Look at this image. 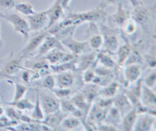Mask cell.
Here are the masks:
<instances>
[{
    "label": "cell",
    "instance_id": "cell-1",
    "mask_svg": "<svg viewBox=\"0 0 156 131\" xmlns=\"http://www.w3.org/2000/svg\"><path fill=\"white\" fill-rule=\"evenodd\" d=\"M108 16L105 9L97 7L96 9L87 12L70 13L68 16L66 17L62 21L59 22V26L62 28L71 26H79V24L85 22L91 23L101 21Z\"/></svg>",
    "mask_w": 156,
    "mask_h": 131
},
{
    "label": "cell",
    "instance_id": "cell-2",
    "mask_svg": "<svg viewBox=\"0 0 156 131\" xmlns=\"http://www.w3.org/2000/svg\"><path fill=\"white\" fill-rule=\"evenodd\" d=\"M0 16L13 26L15 31L20 34L22 36L24 42H26L29 39L30 30L28 22L20 14L17 13V12L16 13L5 14V15L0 13Z\"/></svg>",
    "mask_w": 156,
    "mask_h": 131
},
{
    "label": "cell",
    "instance_id": "cell-3",
    "mask_svg": "<svg viewBox=\"0 0 156 131\" xmlns=\"http://www.w3.org/2000/svg\"><path fill=\"white\" fill-rule=\"evenodd\" d=\"M38 91L40 102L44 114H52L60 110V99L58 98L50 90Z\"/></svg>",
    "mask_w": 156,
    "mask_h": 131
},
{
    "label": "cell",
    "instance_id": "cell-4",
    "mask_svg": "<svg viewBox=\"0 0 156 131\" xmlns=\"http://www.w3.org/2000/svg\"><path fill=\"white\" fill-rule=\"evenodd\" d=\"M101 31L104 37L103 47L105 51L109 53L117 52L120 42L118 38V31L116 29L110 27L107 25H101Z\"/></svg>",
    "mask_w": 156,
    "mask_h": 131
},
{
    "label": "cell",
    "instance_id": "cell-5",
    "mask_svg": "<svg viewBox=\"0 0 156 131\" xmlns=\"http://www.w3.org/2000/svg\"><path fill=\"white\" fill-rule=\"evenodd\" d=\"M12 53L10 57L5 60H2L0 62H3L2 66L0 69V79L2 77H8L14 76L24 69L22 66V60L24 58L21 56H18V57L13 58Z\"/></svg>",
    "mask_w": 156,
    "mask_h": 131
},
{
    "label": "cell",
    "instance_id": "cell-6",
    "mask_svg": "<svg viewBox=\"0 0 156 131\" xmlns=\"http://www.w3.org/2000/svg\"><path fill=\"white\" fill-rule=\"evenodd\" d=\"M48 34L49 32L47 30H42L41 31L37 32L36 34L32 36L25 47L20 52V56H22L23 58H25L33 55L34 52L37 50V49L39 48V47Z\"/></svg>",
    "mask_w": 156,
    "mask_h": 131
},
{
    "label": "cell",
    "instance_id": "cell-7",
    "mask_svg": "<svg viewBox=\"0 0 156 131\" xmlns=\"http://www.w3.org/2000/svg\"><path fill=\"white\" fill-rule=\"evenodd\" d=\"M50 65H58L69 62L76 57L72 53H68L63 49H54L44 56Z\"/></svg>",
    "mask_w": 156,
    "mask_h": 131
},
{
    "label": "cell",
    "instance_id": "cell-8",
    "mask_svg": "<svg viewBox=\"0 0 156 131\" xmlns=\"http://www.w3.org/2000/svg\"><path fill=\"white\" fill-rule=\"evenodd\" d=\"M64 10L65 9L62 8L60 0H55L53 5L45 11L48 18V24L46 30H48L60 21L64 16Z\"/></svg>",
    "mask_w": 156,
    "mask_h": 131
},
{
    "label": "cell",
    "instance_id": "cell-9",
    "mask_svg": "<svg viewBox=\"0 0 156 131\" xmlns=\"http://www.w3.org/2000/svg\"><path fill=\"white\" fill-rule=\"evenodd\" d=\"M131 18L143 29H147L151 18V11L148 8L145 7L143 4L135 6L131 12Z\"/></svg>",
    "mask_w": 156,
    "mask_h": 131
},
{
    "label": "cell",
    "instance_id": "cell-10",
    "mask_svg": "<svg viewBox=\"0 0 156 131\" xmlns=\"http://www.w3.org/2000/svg\"><path fill=\"white\" fill-rule=\"evenodd\" d=\"M54 49H63V50H65L59 40L56 36L50 34L49 33V34L46 37V38L43 41L39 48L37 49V53L35 57L44 56L47 53L54 50Z\"/></svg>",
    "mask_w": 156,
    "mask_h": 131
},
{
    "label": "cell",
    "instance_id": "cell-11",
    "mask_svg": "<svg viewBox=\"0 0 156 131\" xmlns=\"http://www.w3.org/2000/svg\"><path fill=\"white\" fill-rule=\"evenodd\" d=\"M27 18L30 31L37 32L42 30H46L48 24V18L45 11L41 12H36V13L27 16Z\"/></svg>",
    "mask_w": 156,
    "mask_h": 131
},
{
    "label": "cell",
    "instance_id": "cell-12",
    "mask_svg": "<svg viewBox=\"0 0 156 131\" xmlns=\"http://www.w3.org/2000/svg\"><path fill=\"white\" fill-rule=\"evenodd\" d=\"M108 111H109L108 109L102 108L96 102H94L90 108L88 116H87L88 119L86 120L98 126L105 122Z\"/></svg>",
    "mask_w": 156,
    "mask_h": 131
},
{
    "label": "cell",
    "instance_id": "cell-13",
    "mask_svg": "<svg viewBox=\"0 0 156 131\" xmlns=\"http://www.w3.org/2000/svg\"><path fill=\"white\" fill-rule=\"evenodd\" d=\"M130 18L131 12L125 9L122 2H119L117 4V11L114 14L110 15L108 19L110 22L114 25L117 27H123L125 22Z\"/></svg>",
    "mask_w": 156,
    "mask_h": 131
},
{
    "label": "cell",
    "instance_id": "cell-14",
    "mask_svg": "<svg viewBox=\"0 0 156 131\" xmlns=\"http://www.w3.org/2000/svg\"><path fill=\"white\" fill-rule=\"evenodd\" d=\"M155 125V116L149 114H140L138 115L134 126L136 131H150Z\"/></svg>",
    "mask_w": 156,
    "mask_h": 131
},
{
    "label": "cell",
    "instance_id": "cell-15",
    "mask_svg": "<svg viewBox=\"0 0 156 131\" xmlns=\"http://www.w3.org/2000/svg\"><path fill=\"white\" fill-rule=\"evenodd\" d=\"M68 114L59 110V111H56L54 113L45 115V117L41 121V123L47 125L51 129H57V128L60 126L61 123L63 120V119Z\"/></svg>",
    "mask_w": 156,
    "mask_h": 131
},
{
    "label": "cell",
    "instance_id": "cell-16",
    "mask_svg": "<svg viewBox=\"0 0 156 131\" xmlns=\"http://www.w3.org/2000/svg\"><path fill=\"white\" fill-rule=\"evenodd\" d=\"M138 112L136 109L133 108L129 111H128L126 114L122 117L121 123L120 126H121L120 129L124 131H132L134 130V126L136 123L138 118Z\"/></svg>",
    "mask_w": 156,
    "mask_h": 131
},
{
    "label": "cell",
    "instance_id": "cell-17",
    "mask_svg": "<svg viewBox=\"0 0 156 131\" xmlns=\"http://www.w3.org/2000/svg\"><path fill=\"white\" fill-rule=\"evenodd\" d=\"M125 66L124 78L128 83H135L141 79L142 66L140 64H129Z\"/></svg>",
    "mask_w": 156,
    "mask_h": 131
},
{
    "label": "cell",
    "instance_id": "cell-18",
    "mask_svg": "<svg viewBox=\"0 0 156 131\" xmlns=\"http://www.w3.org/2000/svg\"><path fill=\"white\" fill-rule=\"evenodd\" d=\"M97 55L96 50H94L80 56L79 59L76 60V70L83 72L90 68L97 60Z\"/></svg>",
    "mask_w": 156,
    "mask_h": 131
},
{
    "label": "cell",
    "instance_id": "cell-19",
    "mask_svg": "<svg viewBox=\"0 0 156 131\" xmlns=\"http://www.w3.org/2000/svg\"><path fill=\"white\" fill-rule=\"evenodd\" d=\"M55 81L57 88H68L74 85L75 76L73 71L61 72L55 76Z\"/></svg>",
    "mask_w": 156,
    "mask_h": 131
},
{
    "label": "cell",
    "instance_id": "cell-20",
    "mask_svg": "<svg viewBox=\"0 0 156 131\" xmlns=\"http://www.w3.org/2000/svg\"><path fill=\"white\" fill-rule=\"evenodd\" d=\"M113 105L120 111L122 117L133 108L125 93L117 94L113 98Z\"/></svg>",
    "mask_w": 156,
    "mask_h": 131
},
{
    "label": "cell",
    "instance_id": "cell-21",
    "mask_svg": "<svg viewBox=\"0 0 156 131\" xmlns=\"http://www.w3.org/2000/svg\"><path fill=\"white\" fill-rule=\"evenodd\" d=\"M141 102L145 107L149 109L155 110L156 94L152 88L143 85L141 94Z\"/></svg>",
    "mask_w": 156,
    "mask_h": 131
},
{
    "label": "cell",
    "instance_id": "cell-22",
    "mask_svg": "<svg viewBox=\"0 0 156 131\" xmlns=\"http://www.w3.org/2000/svg\"><path fill=\"white\" fill-rule=\"evenodd\" d=\"M120 84L117 82L113 81L109 84L104 85L101 88L98 90V95L101 96L104 98H114L119 92Z\"/></svg>",
    "mask_w": 156,
    "mask_h": 131
},
{
    "label": "cell",
    "instance_id": "cell-23",
    "mask_svg": "<svg viewBox=\"0 0 156 131\" xmlns=\"http://www.w3.org/2000/svg\"><path fill=\"white\" fill-rule=\"evenodd\" d=\"M132 50V47L128 41H126L121 46H119L117 53V66L121 67L125 65Z\"/></svg>",
    "mask_w": 156,
    "mask_h": 131
},
{
    "label": "cell",
    "instance_id": "cell-24",
    "mask_svg": "<svg viewBox=\"0 0 156 131\" xmlns=\"http://www.w3.org/2000/svg\"><path fill=\"white\" fill-rule=\"evenodd\" d=\"M122 120V115L120 114V111L117 109L116 107H114L113 105L111 108L108 111V114H107L106 118L104 123H109V124L114 125V126H117L118 128V126L120 125ZM119 129V128H118Z\"/></svg>",
    "mask_w": 156,
    "mask_h": 131
},
{
    "label": "cell",
    "instance_id": "cell-25",
    "mask_svg": "<svg viewBox=\"0 0 156 131\" xmlns=\"http://www.w3.org/2000/svg\"><path fill=\"white\" fill-rule=\"evenodd\" d=\"M71 101L78 109L82 111L86 117L88 116L91 105L88 103L87 100L82 93H78V94H75V96L72 97Z\"/></svg>",
    "mask_w": 156,
    "mask_h": 131
},
{
    "label": "cell",
    "instance_id": "cell-26",
    "mask_svg": "<svg viewBox=\"0 0 156 131\" xmlns=\"http://www.w3.org/2000/svg\"><path fill=\"white\" fill-rule=\"evenodd\" d=\"M98 90L99 88L97 85L93 83H89L88 84L87 86L84 88V89L82 90L81 93L83 94L84 97H85V99L88 101V103L91 106L94 99L98 95Z\"/></svg>",
    "mask_w": 156,
    "mask_h": 131
},
{
    "label": "cell",
    "instance_id": "cell-27",
    "mask_svg": "<svg viewBox=\"0 0 156 131\" xmlns=\"http://www.w3.org/2000/svg\"><path fill=\"white\" fill-rule=\"evenodd\" d=\"M9 106H12L14 108H17L19 111H32L34 106V103L31 101L28 97H23L20 100L16 101H11L5 102Z\"/></svg>",
    "mask_w": 156,
    "mask_h": 131
},
{
    "label": "cell",
    "instance_id": "cell-28",
    "mask_svg": "<svg viewBox=\"0 0 156 131\" xmlns=\"http://www.w3.org/2000/svg\"><path fill=\"white\" fill-rule=\"evenodd\" d=\"M97 59L98 62H100L101 66H102L106 67L108 69H111L115 68V61L114 60L111 54L108 52L105 51V50L98 53Z\"/></svg>",
    "mask_w": 156,
    "mask_h": 131
},
{
    "label": "cell",
    "instance_id": "cell-29",
    "mask_svg": "<svg viewBox=\"0 0 156 131\" xmlns=\"http://www.w3.org/2000/svg\"><path fill=\"white\" fill-rule=\"evenodd\" d=\"M94 31H95V29H93L91 31L92 34L90 36L88 41V45L93 50H98L103 47L104 37L101 34L95 33Z\"/></svg>",
    "mask_w": 156,
    "mask_h": 131
},
{
    "label": "cell",
    "instance_id": "cell-30",
    "mask_svg": "<svg viewBox=\"0 0 156 131\" xmlns=\"http://www.w3.org/2000/svg\"><path fill=\"white\" fill-rule=\"evenodd\" d=\"M82 124V120L73 115H67L61 123L60 126L64 129H74Z\"/></svg>",
    "mask_w": 156,
    "mask_h": 131
},
{
    "label": "cell",
    "instance_id": "cell-31",
    "mask_svg": "<svg viewBox=\"0 0 156 131\" xmlns=\"http://www.w3.org/2000/svg\"><path fill=\"white\" fill-rule=\"evenodd\" d=\"M14 9H15L17 13L21 14V15H24L26 17L30 16V15H32L36 13V11L34 10L32 5H30V3L24 2H17Z\"/></svg>",
    "mask_w": 156,
    "mask_h": 131
},
{
    "label": "cell",
    "instance_id": "cell-32",
    "mask_svg": "<svg viewBox=\"0 0 156 131\" xmlns=\"http://www.w3.org/2000/svg\"><path fill=\"white\" fill-rule=\"evenodd\" d=\"M32 114H31V118L35 120L36 121L41 122L45 117V114H44V111H43L42 108H41V102H40L39 94H38V91L37 90L36 91V97H35V103L34 108L32 109Z\"/></svg>",
    "mask_w": 156,
    "mask_h": 131
},
{
    "label": "cell",
    "instance_id": "cell-33",
    "mask_svg": "<svg viewBox=\"0 0 156 131\" xmlns=\"http://www.w3.org/2000/svg\"><path fill=\"white\" fill-rule=\"evenodd\" d=\"M76 57L69 62L64 63L58 64V65H50V69L54 73H61L64 71H74L76 70Z\"/></svg>",
    "mask_w": 156,
    "mask_h": 131
},
{
    "label": "cell",
    "instance_id": "cell-34",
    "mask_svg": "<svg viewBox=\"0 0 156 131\" xmlns=\"http://www.w3.org/2000/svg\"><path fill=\"white\" fill-rule=\"evenodd\" d=\"M10 82L15 85V94H14L12 101H16L23 98L27 91V87L20 82H12V81H10Z\"/></svg>",
    "mask_w": 156,
    "mask_h": 131
},
{
    "label": "cell",
    "instance_id": "cell-35",
    "mask_svg": "<svg viewBox=\"0 0 156 131\" xmlns=\"http://www.w3.org/2000/svg\"><path fill=\"white\" fill-rule=\"evenodd\" d=\"M77 109L78 108L75 106L71 100H69L68 98L60 99V110L62 112L66 113L68 115H73Z\"/></svg>",
    "mask_w": 156,
    "mask_h": 131
},
{
    "label": "cell",
    "instance_id": "cell-36",
    "mask_svg": "<svg viewBox=\"0 0 156 131\" xmlns=\"http://www.w3.org/2000/svg\"><path fill=\"white\" fill-rule=\"evenodd\" d=\"M5 114L6 117H9L10 120H15V121L18 122L21 120V117L22 113H21V111L17 109V108L10 106V108H8L7 109L5 110Z\"/></svg>",
    "mask_w": 156,
    "mask_h": 131
},
{
    "label": "cell",
    "instance_id": "cell-37",
    "mask_svg": "<svg viewBox=\"0 0 156 131\" xmlns=\"http://www.w3.org/2000/svg\"><path fill=\"white\" fill-rule=\"evenodd\" d=\"M51 91L59 99L68 98V97H69L70 96L73 94V91H72L69 88H63L55 87V88H53Z\"/></svg>",
    "mask_w": 156,
    "mask_h": 131
},
{
    "label": "cell",
    "instance_id": "cell-38",
    "mask_svg": "<svg viewBox=\"0 0 156 131\" xmlns=\"http://www.w3.org/2000/svg\"><path fill=\"white\" fill-rule=\"evenodd\" d=\"M123 31L126 34L132 35L136 33L137 30V24L135 22L133 18H129L125 22V24L123 25Z\"/></svg>",
    "mask_w": 156,
    "mask_h": 131
},
{
    "label": "cell",
    "instance_id": "cell-39",
    "mask_svg": "<svg viewBox=\"0 0 156 131\" xmlns=\"http://www.w3.org/2000/svg\"><path fill=\"white\" fill-rule=\"evenodd\" d=\"M143 62V59L140 55V52L137 51V50H134V51L131 50L130 54H129L124 66L129 65V64H140L141 65Z\"/></svg>",
    "mask_w": 156,
    "mask_h": 131
},
{
    "label": "cell",
    "instance_id": "cell-40",
    "mask_svg": "<svg viewBox=\"0 0 156 131\" xmlns=\"http://www.w3.org/2000/svg\"><path fill=\"white\" fill-rule=\"evenodd\" d=\"M41 87L44 89L50 90L51 91L53 88L56 87V81H55V76L52 75L48 74L44 77V79L41 83Z\"/></svg>",
    "mask_w": 156,
    "mask_h": 131
},
{
    "label": "cell",
    "instance_id": "cell-41",
    "mask_svg": "<svg viewBox=\"0 0 156 131\" xmlns=\"http://www.w3.org/2000/svg\"><path fill=\"white\" fill-rule=\"evenodd\" d=\"M94 64H93V65L91 66L90 68L87 69L86 70L83 71L82 79H83V82H85V84L92 83L93 81H94V78H95L96 74H95V72H94Z\"/></svg>",
    "mask_w": 156,
    "mask_h": 131
},
{
    "label": "cell",
    "instance_id": "cell-42",
    "mask_svg": "<svg viewBox=\"0 0 156 131\" xmlns=\"http://www.w3.org/2000/svg\"><path fill=\"white\" fill-rule=\"evenodd\" d=\"M18 123V121L12 120L6 116L2 115L0 117V128L3 129H5L6 128L10 127V126H15Z\"/></svg>",
    "mask_w": 156,
    "mask_h": 131
},
{
    "label": "cell",
    "instance_id": "cell-43",
    "mask_svg": "<svg viewBox=\"0 0 156 131\" xmlns=\"http://www.w3.org/2000/svg\"><path fill=\"white\" fill-rule=\"evenodd\" d=\"M156 83V72L155 70L152 72L147 77L143 80V85L149 87L150 88H153Z\"/></svg>",
    "mask_w": 156,
    "mask_h": 131
},
{
    "label": "cell",
    "instance_id": "cell-44",
    "mask_svg": "<svg viewBox=\"0 0 156 131\" xmlns=\"http://www.w3.org/2000/svg\"><path fill=\"white\" fill-rule=\"evenodd\" d=\"M15 0H0V9L2 10H9L12 9L15 7Z\"/></svg>",
    "mask_w": 156,
    "mask_h": 131
},
{
    "label": "cell",
    "instance_id": "cell-45",
    "mask_svg": "<svg viewBox=\"0 0 156 131\" xmlns=\"http://www.w3.org/2000/svg\"><path fill=\"white\" fill-rule=\"evenodd\" d=\"M98 130H101V131H114V130H118V128L117 126H114V125L109 124V123H101V124L98 125Z\"/></svg>",
    "mask_w": 156,
    "mask_h": 131
},
{
    "label": "cell",
    "instance_id": "cell-46",
    "mask_svg": "<svg viewBox=\"0 0 156 131\" xmlns=\"http://www.w3.org/2000/svg\"><path fill=\"white\" fill-rule=\"evenodd\" d=\"M119 2H121V0H101L98 7L105 9L108 6L112 5H117Z\"/></svg>",
    "mask_w": 156,
    "mask_h": 131
},
{
    "label": "cell",
    "instance_id": "cell-47",
    "mask_svg": "<svg viewBox=\"0 0 156 131\" xmlns=\"http://www.w3.org/2000/svg\"><path fill=\"white\" fill-rule=\"evenodd\" d=\"M144 57L147 64L149 66V67L152 69H155L156 66L155 55H145Z\"/></svg>",
    "mask_w": 156,
    "mask_h": 131
},
{
    "label": "cell",
    "instance_id": "cell-48",
    "mask_svg": "<svg viewBox=\"0 0 156 131\" xmlns=\"http://www.w3.org/2000/svg\"><path fill=\"white\" fill-rule=\"evenodd\" d=\"M129 2L131 5H133V7H135V6L140 5L143 4V1L142 0H128Z\"/></svg>",
    "mask_w": 156,
    "mask_h": 131
},
{
    "label": "cell",
    "instance_id": "cell-49",
    "mask_svg": "<svg viewBox=\"0 0 156 131\" xmlns=\"http://www.w3.org/2000/svg\"><path fill=\"white\" fill-rule=\"evenodd\" d=\"M71 1L72 0H60L61 5H62V8H63L64 9H66L67 8L69 7V5Z\"/></svg>",
    "mask_w": 156,
    "mask_h": 131
},
{
    "label": "cell",
    "instance_id": "cell-50",
    "mask_svg": "<svg viewBox=\"0 0 156 131\" xmlns=\"http://www.w3.org/2000/svg\"><path fill=\"white\" fill-rule=\"evenodd\" d=\"M4 114H5L4 108H3L2 107L1 105H0V117H2V115H4Z\"/></svg>",
    "mask_w": 156,
    "mask_h": 131
},
{
    "label": "cell",
    "instance_id": "cell-51",
    "mask_svg": "<svg viewBox=\"0 0 156 131\" xmlns=\"http://www.w3.org/2000/svg\"><path fill=\"white\" fill-rule=\"evenodd\" d=\"M3 46H4V42H3L2 39L1 37V35H0V50L3 48Z\"/></svg>",
    "mask_w": 156,
    "mask_h": 131
},
{
    "label": "cell",
    "instance_id": "cell-52",
    "mask_svg": "<svg viewBox=\"0 0 156 131\" xmlns=\"http://www.w3.org/2000/svg\"><path fill=\"white\" fill-rule=\"evenodd\" d=\"M15 2H24L25 0H15Z\"/></svg>",
    "mask_w": 156,
    "mask_h": 131
}]
</instances>
